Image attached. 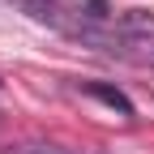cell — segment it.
<instances>
[{
	"instance_id": "6da1fadb",
	"label": "cell",
	"mask_w": 154,
	"mask_h": 154,
	"mask_svg": "<svg viewBox=\"0 0 154 154\" xmlns=\"http://www.w3.org/2000/svg\"><path fill=\"white\" fill-rule=\"evenodd\" d=\"M82 90L90 94V99H99V103H107L111 111H120L124 120L133 116V103H128V94H124V90H116V86H103V82H86Z\"/></svg>"
}]
</instances>
